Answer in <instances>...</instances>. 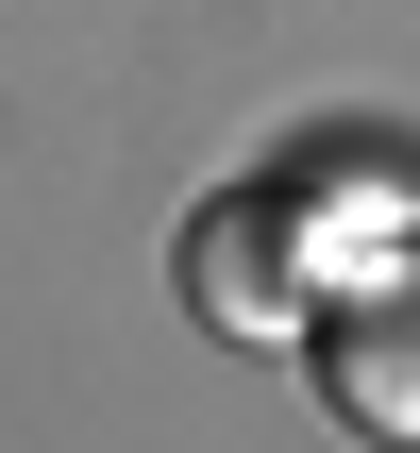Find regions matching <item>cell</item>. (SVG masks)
Returning a JSON list of instances; mask_svg holds the SVG:
<instances>
[{"mask_svg": "<svg viewBox=\"0 0 420 453\" xmlns=\"http://www.w3.org/2000/svg\"><path fill=\"white\" fill-rule=\"evenodd\" d=\"M320 387H337L354 437L420 453V252H404V269H370L354 303H320Z\"/></svg>", "mask_w": 420, "mask_h": 453, "instance_id": "6da1fadb", "label": "cell"}, {"mask_svg": "<svg viewBox=\"0 0 420 453\" xmlns=\"http://www.w3.org/2000/svg\"><path fill=\"white\" fill-rule=\"evenodd\" d=\"M185 303L219 336H303L320 319V269H303V202H219L185 235Z\"/></svg>", "mask_w": 420, "mask_h": 453, "instance_id": "7a4b0ae2", "label": "cell"}]
</instances>
